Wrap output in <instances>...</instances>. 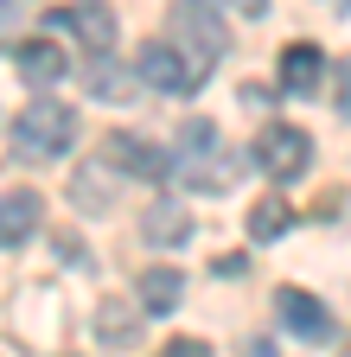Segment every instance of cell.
I'll list each match as a JSON object with an SVG mask.
<instances>
[{"label":"cell","mask_w":351,"mask_h":357,"mask_svg":"<svg viewBox=\"0 0 351 357\" xmlns=\"http://www.w3.org/2000/svg\"><path fill=\"white\" fill-rule=\"evenodd\" d=\"M70 141H77V109L58 102L52 89H38L13 115V153L20 160H58V153H70Z\"/></svg>","instance_id":"obj_1"},{"label":"cell","mask_w":351,"mask_h":357,"mask_svg":"<svg viewBox=\"0 0 351 357\" xmlns=\"http://www.w3.org/2000/svg\"><path fill=\"white\" fill-rule=\"evenodd\" d=\"M166 32H172V45H179L204 77L217 70V58L230 52V32H224V20H217L211 0H172L166 7Z\"/></svg>","instance_id":"obj_2"},{"label":"cell","mask_w":351,"mask_h":357,"mask_svg":"<svg viewBox=\"0 0 351 357\" xmlns=\"http://www.w3.org/2000/svg\"><path fill=\"white\" fill-rule=\"evenodd\" d=\"M249 160H255L262 172H269V178H281V185H287V178H300L306 166H313V141H306V134H300L294 121H269V128L255 134Z\"/></svg>","instance_id":"obj_3"},{"label":"cell","mask_w":351,"mask_h":357,"mask_svg":"<svg viewBox=\"0 0 351 357\" xmlns=\"http://www.w3.org/2000/svg\"><path fill=\"white\" fill-rule=\"evenodd\" d=\"M135 70H141V83L147 89H160V96H192V89L204 83V70L179 52L172 38H154V45H141V58H135Z\"/></svg>","instance_id":"obj_4"},{"label":"cell","mask_w":351,"mask_h":357,"mask_svg":"<svg viewBox=\"0 0 351 357\" xmlns=\"http://www.w3.org/2000/svg\"><path fill=\"white\" fill-rule=\"evenodd\" d=\"M275 312H281V326H287L294 338H306V344H326V338H332V312L306 294V287H281V294H275Z\"/></svg>","instance_id":"obj_5"},{"label":"cell","mask_w":351,"mask_h":357,"mask_svg":"<svg viewBox=\"0 0 351 357\" xmlns=\"http://www.w3.org/2000/svg\"><path fill=\"white\" fill-rule=\"evenodd\" d=\"M45 26H58V32H83V45H90V52H109V45H115V13L103 7V0H70V7L45 13Z\"/></svg>","instance_id":"obj_6"},{"label":"cell","mask_w":351,"mask_h":357,"mask_svg":"<svg viewBox=\"0 0 351 357\" xmlns=\"http://www.w3.org/2000/svg\"><path fill=\"white\" fill-rule=\"evenodd\" d=\"M103 160L121 166V172H135V178H147V185H160V178L172 172V153L147 147L141 134H109V141H103Z\"/></svg>","instance_id":"obj_7"},{"label":"cell","mask_w":351,"mask_h":357,"mask_svg":"<svg viewBox=\"0 0 351 357\" xmlns=\"http://www.w3.org/2000/svg\"><path fill=\"white\" fill-rule=\"evenodd\" d=\"M147 326V306L141 300H96V344L109 351H135Z\"/></svg>","instance_id":"obj_8"},{"label":"cell","mask_w":351,"mask_h":357,"mask_svg":"<svg viewBox=\"0 0 351 357\" xmlns=\"http://www.w3.org/2000/svg\"><path fill=\"white\" fill-rule=\"evenodd\" d=\"M38 223H45L38 192H0V249H20Z\"/></svg>","instance_id":"obj_9"},{"label":"cell","mask_w":351,"mask_h":357,"mask_svg":"<svg viewBox=\"0 0 351 357\" xmlns=\"http://www.w3.org/2000/svg\"><path fill=\"white\" fill-rule=\"evenodd\" d=\"M13 64H20V77H26L32 89H52V83L70 70L64 45H45V38H26V45H13Z\"/></svg>","instance_id":"obj_10"},{"label":"cell","mask_w":351,"mask_h":357,"mask_svg":"<svg viewBox=\"0 0 351 357\" xmlns=\"http://www.w3.org/2000/svg\"><path fill=\"white\" fill-rule=\"evenodd\" d=\"M320 77H326V58H320V45H287V52H281V89H287V96H313V89H320Z\"/></svg>","instance_id":"obj_11"},{"label":"cell","mask_w":351,"mask_h":357,"mask_svg":"<svg viewBox=\"0 0 351 357\" xmlns=\"http://www.w3.org/2000/svg\"><path fill=\"white\" fill-rule=\"evenodd\" d=\"M70 204H77V211H109V204H115V172H109V160H103V166L90 160V166L70 172Z\"/></svg>","instance_id":"obj_12"},{"label":"cell","mask_w":351,"mask_h":357,"mask_svg":"<svg viewBox=\"0 0 351 357\" xmlns=\"http://www.w3.org/2000/svg\"><path fill=\"white\" fill-rule=\"evenodd\" d=\"M135 294H141V306L154 312V319H166V312L186 300V275H179V268H141V287Z\"/></svg>","instance_id":"obj_13"},{"label":"cell","mask_w":351,"mask_h":357,"mask_svg":"<svg viewBox=\"0 0 351 357\" xmlns=\"http://www.w3.org/2000/svg\"><path fill=\"white\" fill-rule=\"evenodd\" d=\"M186 236H192V211H186L179 198H160V204L147 211V243L172 249V243H186Z\"/></svg>","instance_id":"obj_14"},{"label":"cell","mask_w":351,"mask_h":357,"mask_svg":"<svg viewBox=\"0 0 351 357\" xmlns=\"http://www.w3.org/2000/svg\"><path fill=\"white\" fill-rule=\"evenodd\" d=\"M287 223H294V204H287V198H255V204H249V243L287 236Z\"/></svg>","instance_id":"obj_15"},{"label":"cell","mask_w":351,"mask_h":357,"mask_svg":"<svg viewBox=\"0 0 351 357\" xmlns=\"http://www.w3.org/2000/svg\"><path fill=\"white\" fill-rule=\"evenodd\" d=\"M90 96H103V102H128V83L115 77L109 52H96V58H90Z\"/></svg>","instance_id":"obj_16"},{"label":"cell","mask_w":351,"mask_h":357,"mask_svg":"<svg viewBox=\"0 0 351 357\" xmlns=\"http://www.w3.org/2000/svg\"><path fill=\"white\" fill-rule=\"evenodd\" d=\"M211 141H217V128H211V121H204V115H198V121H186V128H179V147H186V153H204V147H211Z\"/></svg>","instance_id":"obj_17"},{"label":"cell","mask_w":351,"mask_h":357,"mask_svg":"<svg viewBox=\"0 0 351 357\" xmlns=\"http://www.w3.org/2000/svg\"><path fill=\"white\" fill-rule=\"evenodd\" d=\"M338 115H345V121H351V58H345V64H338Z\"/></svg>","instance_id":"obj_18"},{"label":"cell","mask_w":351,"mask_h":357,"mask_svg":"<svg viewBox=\"0 0 351 357\" xmlns=\"http://www.w3.org/2000/svg\"><path fill=\"white\" fill-rule=\"evenodd\" d=\"M166 357H204V344H198V338H172Z\"/></svg>","instance_id":"obj_19"},{"label":"cell","mask_w":351,"mask_h":357,"mask_svg":"<svg viewBox=\"0 0 351 357\" xmlns=\"http://www.w3.org/2000/svg\"><path fill=\"white\" fill-rule=\"evenodd\" d=\"M230 7H237V13H249V20H262V13H269V0H230Z\"/></svg>","instance_id":"obj_20"},{"label":"cell","mask_w":351,"mask_h":357,"mask_svg":"<svg viewBox=\"0 0 351 357\" xmlns=\"http://www.w3.org/2000/svg\"><path fill=\"white\" fill-rule=\"evenodd\" d=\"M326 7H338V13H351V0H326Z\"/></svg>","instance_id":"obj_21"}]
</instances>
